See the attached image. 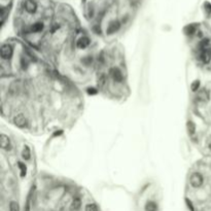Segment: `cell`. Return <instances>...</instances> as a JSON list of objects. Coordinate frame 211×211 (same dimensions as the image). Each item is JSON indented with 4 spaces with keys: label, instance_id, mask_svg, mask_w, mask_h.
<instances>
[{
    "label": "cell",
    "instance_id": "obj_1",
    "mask_svg": "<svg viewBox=\"0 0 211 211\" xmlns=\"http://www.w3.org/2000/svg\"><path fill=\"white\" fill-rule=\"evenodd\" d=\"M191 185L194 188H200L203 183V177L200 173H193L190 177Z\"/></svg>",
    "mask_w": 211,
    "mask_h": 211
},
{
    "label": "cell",
    "instance_id": "obj_2",
    "mask_svg": "<svg viewBox=\"0 0 211 211\" xmlns=\"http://www.w3.org/2000/svg\"><path fill=\"white\" fill-rule=\"evenodd\" d=\"M12 47L9 44H3L0 50V55L3 60H9L12 56Z\"/></svg>",
    "mask_w": 211,
    "mask_h": 211
},
{
    "label": "cell",
    "instance_id": "obj_3",
    "mask_svg": "<svg viewBox=\"0 0 211 211\" xmlns=\"http://www.w3.org/2000/svg\"><path fill=\"white\" fill-rule=\"evenodd\" d=\"M13 124L19 128H24V127L27 126V118L23 113H19L13 118Z\"/></svg>",
    "mask_w": 211,
    "mask_h": 211
},
{
    "label": "cell",
    "instance_id": "obj_4",
    "mask_svg": "<svg viewBox=\"0 0 211 211\" xmlns=\"http://www.w3.org/2000/svg\"><path fill=\"white\" fill-rule=\"evenodd\" d=\"M201 60L205 64H208L211 61V50L209 47L201 50Z\"/></svg>",
    "mask_w": 211,
    "mask_h": 211
},
{
    "label": "cell",
    "instance_id": "obj_5",
    "mask_svg": "<svg viewBox=\"0 0 211 211\" xmlns=\"http://www.w3.org/2000/svg\"><path fill=\"white\" fill-rule=\"evenodd\" d=\"M110 75L113 78V80L116 83H121L123 82V73L118 68H111L109 71Z\"/></svg>",
    "mask_w": 211,
    "mask_h": 211
},
{
    "label": "cell",
    "instance_id": "obj_6",
    "mask_svg": "<svg viewBox=\"0 0 211 211\" xmlns=\"http://www.w3.org/2000/svg\"><path fill=\"white\" fill-rule=\"evenodd\" d=\"M120 23H118V21H114V22H111V23L109 24V26L107 27V34H113L115 33L116 31H118V29H120Z\"/></svg>",
    "mask_w": 211,
    "mask_h": 211
},
{
    "label": "cell",
    "instance_id": "obj_7",
    "mask_svg": "<svg viewBox=\"0 0 211 211\" xmlns=\"http://www.w3.org/2000/svg\"><path fill=\"white\" fill-rule=\"evenodd\" d=\"M0 143H1V147L3 149H9L10 148V141L9 138L4 134H1L0 136Z\"/></svg>",
    "mask_w": 211,
    "mask_h": 211
},
{
    "label": "cell",
    "instance_id": "obj_8",
    "mask_svg": "<svg viewBox=\"0 0 211 211\" xmlns=\"http://www.w3.org/2000/svg\"><path fill=\"white\" fill-rule=\"evenodd\" d=\"M89 44H90V39L85 36L80 37L76 42V47L78 48H86V47H89Z\"/></svg>",
    "mask_w": 211,
    "mask_h": 211
},
{
    "label": "cell",
    "instance_id": "obj_9",
    "mask_svg": "<svg viewBox=\"0 0 211 211\" xmlns=\"http://www.w3.org/2000/svg\"><path fill=\"white\" fill-rule=\"evenodd\" d=\"M36 3L33 1V0H27L25 2V9L28 12H34L36 10Z\"/></svg>",
    "mask_w": 211,
    "mask_h": 211
},
{
    "label": "cell",
    "instance_id": "obj_10",
    "mask_svg": "<svg viewBox=\"0 0 211 211\" xmlns=\"http://www.w3.org/2000/svg\"><path fill=\"white\" fill-rule=\"evenodd\" d=\"M80 208H82V200H80V198L76 197V198L73 199V201L71 203V209L74 211H78Z\"/></svg>",
    "mask_w": 211,
    "mask_h": 211
},
{
    "label": "cell",
    "instance_id": "obj_11",
    "mask_svg": "<svg viewBox=\"0 0 211 211\" xmlns=\"http://www.w3.org/2000/svg\"><path fill=\"white\" fill-rule=\"evenodd\" d=\"M22 156H23V159H25V160H30L31 150H30V148H29V146H27V145L24 146L23 151H22Z\"/></svg>",
    "mask_w": 211,
    "mask_h": 211
},
{
    "label": "cell",
    "instance_id": "obj_12",
    "mask_svg": "<svg viewBox=\"0 0 211 211\" xmlns=\"http://www.w3.org/2000/svg\"><path fill=\"white\" fill-rule=\"evenodd\" d=\"M145 210L146 211H156L158 210V206L153 201H149L147 202L146 206H145Z\"/></svg>",
    "mask_w": 211,
    "mask_h": 211
},
{
    "label": "cell",
    "instance_id": "obj_13",
    "mask_svg": "<svg viewBox=\"0 0 211 211\" xmlns=\"http://www.w3.org/2000/svg\"><path fill=\"white\" fill-rule=\"evenodd\" d=\"M188 134L190 135H194L195 132H196V126H195V124L193 123L192 121H188Z\"/></svg>",
    "mask_w": 211,
    "mask_h": 211
},
{
    "label": "cell",
    "instance_id": "obj_14",
    "mask_svg": "<svg viewBox=\"0 0 211 211\" xmlns=\"http://www.w3.org/2000/svg\"><path fill=\"white\" fill-rule=\"evenodd\" d=\"M9 207V211H20L19 204H18V202H16V201H10Z\"/></svg>",
    "mask_w": 211,
    "mask_h": 211
},
{
    "label": "cell",
    "instance_id": "obj_15",
    "mask_svg": "<svg viewBox=\"0 0 211 211\" xmlns=\"http://www.w3.org/2000/svg\"><path fill=\"white\" fill-rule=\"evenodd\" d=\"M42 29H43L42 23H36V24H34V25L31 27L32 32H40Z\"/></svg>",
    "mask_w": 211,
    "mask_h": 211
},
{
    "label": "cell",
    "instance_id": "obj_16",
    "mask_svg": "<svg viewBox=\"0 0 211 211\" xmlns=\"http://www.w3.org/2000/svg\"><path fill=\"white\" fill-rule=\"evenodd\" d=\"M18 166H19V169H20V171H21V175H22V176H25V175H26V171H27L26 166L23 163H21V162H19Z\"/></svg>",
    "mask_w": 211,
    "mask_h": 211
},
{
    "label": "cell",
    "instance_id": "obj_17",
    "mask_svg": "<svg viewBox=\"0 0 211 211\" xmlns=\"http://www.w3.org/2000/svg\"><path fill=\"white\" fill-rule=\"evenodd\" d=\"M85 211H98V207L96 206V204H88Z\"/></svg>",
    "mask_w": 211,
    "mask_h": 211
},
{
    "label": "cell",
    "instance_id": "obj_18",
    "mask_svg": "<svg viewBox=\"0 0 211 211\" xmlns=\"http://www.w3.org/2000/svg\"><path fill=\"white\" fill-rule=\"evenodd\" d=\"M199 86H200V83H199V80H196V82H194L193 83H192V91L196 92V91L199 89Z\"/></svg>",
    "mask_w": 211,
    "mask_h": 211
},
{
    "label": "cell",
    "instance_id": "obj_19",
    "mask_svg": "<svg viewBox=\"0 0 211 211\" xmlns=\"http://www.w3.org/2000/svg\"><path fill=\"white\" fill-rule=\"evenodd\" d=\"M199 98H201L202 100H206L207 98V93H206V91H201L199 93Z\"/></svg>",
    "mask_w": 211,
    "mask_h": 211
},
{
    "label": "cell",
    "instance_id": "obj_20",
    "mask_svg": "<svg viewBox=\"0 0 211 211\" xmlns=\"http://www.w3.org/2000/svg\"><path fill=\"white\" fill-rule=\"evenodd\" d=\"M104 83H105V77L102 76V77L99 79V86H103Z\"/></svg>",
    "mask_w": 211,
    "mask_h": 211
},
{
    "label": "cell",
    "instance_id": "obj_21",
    "mask_svg": "<svg viewBox=\"0 0 211 211\" xmlns=\"http://www.w3.org/2000/svg\"><path fill=\"white\" fill-rule=\"evenodd\" d=\"M207 147L209 148V149H211V137H209L207 139Z\"/></svg>",
    "mask_w": 211,
    "mask_h": 211
}]
</instances>
